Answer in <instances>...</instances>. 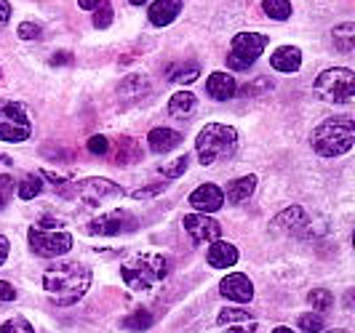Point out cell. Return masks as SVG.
<instances>
[{"mask_svg": "<svg viewBox=\"0 0 355 333\" xmlns=\"http://www.w3.org/2000/svg\"><path fill=\"white\" fill-rule=\"evenodd\" d=\"M219 294L225 298H230L235 304H249L251 298H254V285L246 275H241V272H232L227 275L225 280L219 282Z\"/></svg>", "mask_w": 355, "mask_h": 333, "instance_id": "13", "label": "cell"}, {"mask_svg": "<svg viewBox=\"0 0 355 333\" xmlns=\"http://www.w3.org/2000/svg\"><path fill=\"white\" fill-rule=\"evenodd\" d=\"M206 93L214 102H227L238 93V83H235L230 72H211L209 80H206Z\"/></svg>", "mask_w": 355, "mask_h": 333, "instance_id": "15", "label": "cell"}, {"mask_svg": "<svg viewBox=\"0 0 355 333\" xmlns=\"http://www.w3.org/2000/svg\"><path fill=\"white\" fill-rule=\"evenodd\" d=\"M14 197V179L8 174H0V210L6 208Z\"/></svg>", "mask_w": 355, "mask_h": 333, "instance_id": "36", "label": "cell"}, {"mask_svg": "<svg viewBox=\"0 0 355 333\" xmlns=\"http://www.w3.org/2000/svg\"><path fill=\"white\" fill-rule=\"evenodd\" d=\"M128 3H131V6H144L147 0H128Z\"/></svg>", "mask_w": 355, "mask_h": 333, "instance_id": "47", "label": "cell"}, {"mask_svg": "<svg viewBox=\"0 0 355 333\" xmlns=\"http://www.w3.org/2000/svg\"><path fill=\"white\" fill-rule=\"evenodd\" d=\"M182 224H184V232L193 237L196 246H211L214 240L222 237L219 222H214L211 216H206V213H187Z\"/></svg>", "mask_w": 355, "mask_h": 333, "instance_id": "11", "label": "cell"}, {"mask_svg": "<svg viewBox=\"0 0 355 333\" xmlns=\"http://www.w3.org/2000/svg\"><path fill=\"white\" fill-rule=\"evenodd\" d=\"M313 150L320 158H339L345 152H350L355 144V120L347 115L339 118H329L313 131L310 136Z\"/></svg>", "mask_w": 355, "mask_h": 333, "instance_id": "2", "label": "cell"}, {"mask_svg": "<svg viewBox=\"0 0 355 333\" xmlns=\"http://www.w3.org/2000/svg\"><path fill=\"white\" fill-rule=\"evenodd\" d=\"M267 91H272V80L270 78H257L241 88V96H265Z\"/></svg>", "mask_w": 355, "mask_h": 333, "instance_id": "32", "label": "cell"}, {"mask_svg": "<svg viewBox=\"0 0 355 333\" xmlns=\"http://www.w3.org/2000/svg\"><path fill=\"white\" fill-rule=\"evenodd\" d=\"M196 107H198L196 93H190V91H177V93L168 99V115L177 118V120H184V118H190V115L196 112Z\"/></svg>", "mask_w": 355, "mask_h": 333, "instance_id": "21", "label": "cell"}, {"mask_svg": "<svg viewBox=\"0 0 355 333\" xmlns=\"http://www.w3.org/2000/svg\"><path fill=\"white\" fill-rule=\"evenodd\" d=\"M147 144H150V150L153 152H171V150H177L179 144H182V134L174 131V128H153L150 134H147Z\"/></svg>", "mask_w": 355, "mask_h": 333, "instance_id": "19", "label": "cell"}, {"mask_svg": "<svg viewBox=\"0 0 355 333\" xmlns=\"http://www.w3.org/2000/svg\"><path fill=\"white\" fill-rule=\"evenodd\" d=\"M238 150V131L225 123H209L196 139L198 160L203 165H214L216 160H227Z\"/></svg>", "mask_w": 355, "mask_h": 333, "instance_id": "3", "label": "cell"}, {"mask_svg": "<svg viewBox=\"0 0 355 333\" xmlns=\"http://www.w3.org/2000/svg\"><path fill=\"white\" fill-rule=\"evenodd\" d=\"M329 333H347V331H342V328H334V331H329Z\"/></svg>", "mask_w": 355, "mask_h": 333, "instance_id": "48", "label": "cell"}, {"mask_svg": "<svg viewBox=\"0 0 355 333\" xmlns=\"http://www.w3.org/2000/svg\"><path fill=\"white\" fill-rule=\"evenodd\" d=\"M33 134V123L24 105H19L14 99H0V141L19 144L27 141Z\"/></svg>", "mask_w": 355, "mask_h": 333, "instance_id": "6", "label": "cell"}, {"mask_svg": "<svg viewBox=\"0 0 355 333\" xmlns=\"http://www.w3.org/2000/svg\"><path fill=\"white\" fill-rule=\"evenodd\" d=\"M254 190H257V176H241V179H232L230 184H227L225 197H227V203H243V200H249L251 195H254Z\"/></svg>", "mask_w": 355, "mask_h": 333, "instance_id": "22", "label": "cell"}, {"mask_svg": "<svg viewBox=\"0 0 355 333\" xmlns=\"http://www.w3.org/2000/svg\"><path fill=\"white\" fill-rule=\"evenodd\" d=\"M198 75H200V67H198L196 62H182V64H171V67L166 70V78H168L171 83H179V86H187V83L198 80Z\"/></svg>", "mask_w": 355, "mask_h": 333, "instance_id": "24", "label": "cell"}, {"mask_svg": "<svg viewBox=\"0 0 355 333\" xmlns=\"http://www.w3.org/2000/svg\"><path fill=\"white\" fill-rule=\"evenodd\" d=\"M8 21H11V3L0 0V27H6Z\"/></svg>", "mask_w": 355, "mask_h": 333, "instance_id": "43", "label": "cell"}, {"mask_svg": "<svg viewBox=\"0 0 355 333\" xmlns=\"http://www.w3.org/2000/svg\"><path fill=\"white\" fill-rule=\"evenodd\" d=\"M168 275V259L163 253H142L121 267V278L131 291H147Z\"/></svg>", "mask_w": 355, "mask_h": 333, "instance_id": "4", "label": "cell"}, {"mask_svg": "<svg viewBox=\"0 0 355 333\" xmlns=\"http://www.w3.org/2000/svg\"><path fill=\"white\" fill-rule=\"evenodd\" d=\"M262 11H265L270 19H275V21H286V19L291 17V3L288 0H262Z\"/></svg>", "mask_w": 355, "mask_h": 333, "instance_id": "27", "label": "cell"}, {"mask_svg": "<svg viewBox=\"0 0 355 333\" xmlns=\"http://www.w3.org/2000/svg\"><path fill=\"white\" fill-rule=\"evenodd\" d=\"M78 6H80L83 11H96V8L102 6V0H78Z\"/></svg>", "mask_w": 355, "mask_h": 333, "instance_id": "45", "label": "cell"}, {"mask_svg": "<svg viewBox=\"0 0 355 333\" xmlns=\"http://www.w3.org/2000/svg\"><path fill=\"white\" fill-rule=\"evenodd\" d=\"M331 40H334V48L339 53H353L355 48V24L353 21H345V24H337L331 30Z\"/></svg>", "mask_w": 355, "mask_h": 333, "instance_id": "23", "label": "cell"}, {"mask_svg": "<svg viewBox=\"0 0 355 333\" xmlns=\"http://www.w3.org/2000/svg\"><path fill=\"white\" fill-rule=\"evenodd\" d=\"M40 190H43V176L40 174H30L19 181V197L21 200H33L40 195Z\"/></svg>", "mask_w": 355, "mask_h": 333, "instance_id": "28", "label": "cell"}, {"mask_svg": "<svg viewBox=\"0 0 355 333\" xmlns=\"http://www.w3.org/2000/svg\"><path fill=\"white\" fill-rule=\"evenodd\" d=\"M91 288V269L80 262H59L43 272V291L59 307L78 304Z\"/></svg>", "mask_w": 355, "mask_h": 333, "instance_id": "1", "label": "cell"}, {"mask_svg": "<svg viewBox=\"0 0 355 333\" xmlns=\"http://www.w3.org/2000/svg\"><path fill=\"white\" fill-rule=\"evenodd\" d=\"M8 251H11L8 237H6V235H0V264H6V259H8Z\"/></svg>", "mask_w": 355, "mask_h": 333, "instance_id": "44", "label": "cell"}, {"mask_svg": "<svg viewBox=\"0 0 355 333\" xmlns=\"http://www.w3.org/2000/svg\"><path fill=\"white\" fill-rule=\"evenodd\" d=\"M51 62V67H62V64H72V53L70 51H56L49 59Z\"/></svg>", "mask_w": 355, "mask_h": 333, "instance_id": "41", "label": "cell"}, {"mask_svg": "<svg viewBox=\"0 0 355 333\" xmlns=\"http://www.w3.org/2000/svg\"><path fill=\"white\" fill-rule=\"evenodd\" d=\"M0 333H35V331H33V325L24 317H11V320H6L0 325Z\"/></svg>", "mask_w": 355, "mask_h": 333, "instance_id": "35", "label": "cell"}, {"mask_svg": "<svg viewBox=\"0 0 355 333\" xmlns=\"http://www.w3.org/2000/svg\"><path fill=\"white\" fill-rule=\"evenodd\" d=\"M307 301H310L313 309H318V312H326V309L334 307V296H331V291H326V288H313V291L307 294Z\"/></svg>", "mask_w": 355, "mask_h": 333, "instance_id": "29", "label": "cell"}, {"mask_svg": "<svg viewBox=\"0 0 355 333\" xmlns=\"http://www.w3.org/2000/svg\"><path fill=\"white\" fill-rule=\"evenodd\" d=\"M27 237H30V248L35 251L37 256H43V259L64 256V253H70V248H72V235L64 232V229L30 227Z\"/></svg>", "mask_w": 355, "mask_h": 333, "instance_id": "8", "label": "cell"}, {"mask_svg": "<svg viewBox=\"0 0 355 333\" xmlns=\"http://www.w3.org/2000/svg\"><path fill=\"white\" fill-rule=\"evenodd\" d=\"M137 160H142V147H139V141L131 139V136H121V139H118L115 163H118V165H131V163H137Z\"/></svg>", "mask_w": 355, "mask_h": 333, "instance_id": "25", "label": "cell"}, {"mask_svg": "<svg viewBox=\"0 0 355 333\" xmlns=\"http://www.w3.org/2000/svg\"><path fill=\"white\" fill-rule=\"evenodd\" d=\"M315 93L331 105H350L355 99V72L347 67H331L315 78Z\"/></svg>", "mask_w": 355, "mask_h": 333, "instance_id": "5", "label": "cell"}, {"mask_svg": "<svg viewBox=\"0 0 355 333\" xmlns=\"http://www.w3.org/2000/svg\"><path fill=\"white\" fill-rule=\"evenodd\" d=\"M254 328H257V323H254V320H246V323L230 325V328H227V333H254Z\"/></svg>", "mask_w": 355, "mask_h": 333, "instance_id": "42", "label": "cell"}, {"mask_svg": "<svg viewBox=\"0 0 355 333\" xmlns=\"http://www.w3.org/2000/svg\"><path fill=\"white\" fill-rule=\"evenodd\" d=\"M86 229L91 235H99V237H112V235L137 229V216L128 213V210H110V213H102L94 222H89Z\"/></svg>", "mask_w": 355, "mask_h": 333, "instance_id": "10", "label": "cell"}, {"mask_svg": "<svg viewBox=\"0 0 355 333\" xmlns=\"http://www.w3.org/2000/svg\"><path fill=\"white\" fill-rule=\"evenodd\" d=\"M112 17H115V14H112V6H110L107 0H102V6H99L96 14H94V27H96V30H107V27L112 24Z\"/></svg>", "mask_w": 355, "mask_h": 333, "instance_id": "34", "label": "cell"}, {"mask_svg": "<svg viewBox=\"0 0 355 333\" xmlns=\"http://www.w3.org/2000/svg\"><path fill=\"white\" fill-rule=\"evenodd\" d=\"M0 78H3V70H0Z\"/></svg>", "mask_w": 355, "mask_h": 333, "instance_id": "49", "label": "cell"}, {"mask_svg": "<svg viewBox=\"0 0 355 333\" xmlns=\"http://www.w3.org/2000/svg\"><path fill=\"white\" fill-rule=\"evenodd\" d=\"M72 195H78L86 206H99L105 200L121 197L123 187L115 184V181H110V179H102V176H91V179H83V181L72 184Z\"/></svg>", "mask_w": 355, "mask_h": 333, "instance_id": "9", "label": "cell"}, {"mask_svg": "<svg viewBox=\"0 0 355 333\" xmlns=\"http://www.w3.org/2000/svg\"><path fill=\"white\" fill-rule=\"evenodd\" d=\"M251 320V315L246 309H235V307H227V309H222L219 312V325L222 328H230V325H238V323H246Z\"/></svg>", "mask_w": 355, "mask_h": 333, "instance_id": "30", "label": "cell"}, {"mask_svg": "<svg viewBox=\"0 0 355 333\" xmlns=\"http://www.w3.org/2000/svg\"><path fill=\"white\" fill-rule=\"evenodd\" d=\"M190 206L200 213H214L225 206V192L216 184H200L190 195Z\"/></svg>", "mask_w": 355, "mask_h": 333, "instance_id": "14", "label": "cell"}, {"mask_svg": "<svg viewBox=\"0 0 355 333\" xmlns=\"http://www.w3.org/2000/svg\"><path fill=\"white\" fill-rule=\"evenodd\" d=\"M270 46V37L259 35V33H238L230 43V53H227V67L235 72L249 70L251 64L265 53Z\"/></svg>", "mask_w": 355, "mask_h": 333, "instance_id": "7", "label": "cell"}, {"mask_svg": "<svg viewBox=\"0 0 355 333\" xmlns=\"http://www.w3.org/2000/svg\"><path fill=\"white\" fill-rule=\"evenodd\" d=\"M297 323H300V328L304 333H320L323 331V317L318 312H304V315L297 317Z\"/></svg>", "mask_w": 355, "mask_h": 333, "instance_id": "33", "label": "cell"}, {"mask_svg": "<svg viewBox=\"0 0 355 333\" xmlns=\"http://www.w3.org/2000/svg\"><path fill=\"white\" fill-rule=\"evenodd\" d=\"M89 152L91 155H107V152H110V139H107V136H91Z\"/></svg>", "mask_w": 355, "mask_h": 333, "instance_id": "39", "label": "cell"}, {"mask_svg": "<svg viewBox=\"0 0 355 333\" xmlns=\"http://www.w3.org/2000/svg\"><path fill=\"white\" fill-rule=\"evenodd\" d=\"M40 33H43V27H40L37 21H21L17 27V35L21 37V40H37Z\"/></svg>", "mask_w": 355, "mask_h": 333, "instance_id": "37", "label": "cell"}, {"mask_svg": "<svg viewBox=\"0 0 355 333\" xmlns=\"http://www.w3.org/2000/svg\"><path fill=\"white\" fill-rule=\"evenodd\" d=\"M187 165H190V158L187 155H179L174 163L160 165V174H163V179H179V176L187 171Z\"/></svg>", "mask_w": 355, "mask_h": 333, "instance_id": "31", "label": "cell"}, {"mask_svg": "<svg viewBox=\"0 0 355 333\" xmlns=\"http://www.w3.org/2000/svg\"><path fill=\"white\" fill-rule=\"evenodd\" d=\"M153 315L147 312V309H137V312H131L128 317H123V325L125 331H134V333H142V331H150L153 328Z\"/></svg>", "mask_w": 355, "mask_h": 333, "instance_id": "26", "label": "cell"}, {"mask_svg": "<svg viewBox=\"0 0 355 333\" xmlns=\"http://www.w3.org/2000/svg\"><path fill=\"white\" fill-rule=\"evenodd\" d=\"M270 67L291 75V72H297L302 67V51L297 46H281V48H275L270 53Z\"/></svg>", "mask_w": 355, "mask_h": 333, "instance_id": "17", "label": "cell"}, {"mask_svg": "<svg viewBox=\"0 0 355 333\" xmlns=\"http://www.w3.org/2000/svg\"><path fill=\"white\" fill-rule=\"evenodd\" d=\"M163 190H166V184H163V181H155V184H150V187H139V190H134L131 197H134V200H150V197L160 195Z\"/></svg>", "mask_w": 355, "mask_h": 333, "instance_id": "38", "label": "cell"}, {"mask_svg": "<svg viewBox=\"0 0 355 333\" xmlns=\"http://www.w3.org/2000/svg\"><path fill=\"white\" fill-rule=\"evenodd\" d=\"M307 227H310V219L300 206L284 208L272 219V232H281V235H304Z\"/></svg>", "mask_w": 355, "mask_h": 333, "instance_id": "12", "label": "cell"}, {"mask_svg": "<svg viewBox=\"0 0 355 333\" xmlns=\"http://www.w3.org/2000/svg\"><path fill=\"white\" fill-rule=\"evenodd\" d=\"M182 0H155L153 6H150V21L155 24V27H166V24H171L174 19L182 14Z\"/></svg>", "mask_w": 355, "mask_h": 333, "instance_id": "20", "label": "cell"}, {"mask_svg": "<svg viewBox=\"0 0 355 333\" xmlns=\"http://www.w3.org/2000/svg\"><path fill=\"white\" fill-rule=\"evenodd\" d=\"M17 298V291H14V285L11 282H6V280H0V301H14Z\"/></svg>", "mask_w": 355, "mask_h": 333, "instance_id": "40", "label": "cell"}, {"mask_svg": "<svg viewBox=\"0 0 355 333\" xmlns=\"http://www.w3.org/2000/svg\"><path fill=\"white\" fill-rule=\"evenodd\" d=\"M272 333H294V331H291V328H284V325H281V328H275Z\"/></svg>", "mask_w": 355, "mask_h": 333, "instance_id": "46", "label": "cell"}, {"mask_svg": "<svg viewBox=\"0 0 355 333\" xmlns=\"http://www.w3.org/2000/svg\"><path fill=\"white\" fill-rule=\"evenodd\" d=\"M147 93H150V80L144 75H128L118 86V96H121L123 105H137Z\"/></svg>", "mask_w": 355, "mask_h": 333, "instance_id": "16", "label": "cell"}, {"mask_svg": "<svg viewBox=\"0 0 355 333\" xmlns=\"http://www.w3.org/2000/svg\"><path fill=\"white\" fill-rule=\"evenodd\" d=\"M206 259L211 264L214 269H227V267H235L238 264V248L227 243V240H214L209 246V253Z\"/></svg>", "mask_w": 355, "mask_h": 333, "instance_id": "18", "label": "cell"}]
</instances>
